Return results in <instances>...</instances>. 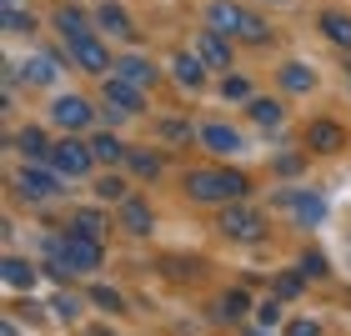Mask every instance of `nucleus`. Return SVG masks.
I'll use <instances>...</instances> for the list:
<instances>
[{
  "label": "nucleus",
  "mask_w": 351,
  "mask_h": 336,
  "mask_svg": "<svg viewBox=\"0 0 351 336\" xmlns=\"http://www.w3.org/2000/svg\"><path fill=\"white\" fill-rule=\"evenodd\" d=\"M246 176L241 171H191L186 176V196L201 201V206H231L246 196Z\"/></svg>",
  "instance_id": "f257e3e1"
},
{
  "label": "nucleus",
  "mask_w": 351,
  "mask_h": 336,
  "mask_svg": "<svg viewBox=\"0 0 351 336\" xmlns=\"http://www.w3.org/2000/svg\"><path fill=\"white\" fill-rule=\"evenodd\" d=\"M206 21H211V30H221V36H231V40H251V45L271 40V25L261 15H251L246 5H231V0H211Z\"/></svg>",
  "instance_id": "f03ea898"
},
{
  "label": "nucleus",
  "mask_w": 351,
  "mask_h": 336,
  "mask_svg": "<svg viewBox=\"0 0 351 336\" xmlns=\"http://www.w3.org/2000/svg\"><path fill=\"white\" fill-rule=\"evenodd\" d=\"M221 236L256 246V241H266V216H261V211H251L246 201H231L226 211H221Z\"/></svg>",
  "instance_id": "7ed1b4c3"
},
{
  "label": "nucleus",
  "mask_w": 351,
  "mask_h": 336,
  "mask_svg": "<svg viewBox=\"0 0 351 336\" xmlns=\"http://www.w3.org/2000/svg\"><path fill=\"white\" fill-rule=\"evenodd\" d=\"M15 196H21V201H56L60 196V171L56 166L45 171L40 161L21 166V171H15Z\"/></svg>",
  "instance_id": "20e7f679"
},
{
  "label": "nucleus",
  "mask_w": 351,
  "mask_h": 336,
  "mask_svg": "<svg viewBox=\"0 0 351 336\" xmlns=\"http://www.w3.org/2000/svg\"><path fill=\"white\" fill-rule=\"evenodd\" d=\"M276 206L291 221H301V226H316V221L326 216V201H322V191H281Z\"/></svg>",
  "instance_id": "39448f33"
},
{
  "label": "nucleus",
  "mask_w": 351,
  "mask_h": 336,
  "mask_svg": "<svg viewBox=\"0 0 351 336\" xmlns=\"http://www.w3.org/2000/svg\"><path fill=\"white\" fill-rule=\"evenodd\" d=\"M90 161H95V151L86 146V141H60V146L51 151V161H45V166H56L60 176H90Z\"/></svg>",
  "instance_id": "423d86ee"
},
{
  "label": "nucleus",
  "mask_w": 351,
  "mask_h": 336,
  "mask_svg": "<svg viewBox=\"0 0 351 336\" xmlns=\"http://www.w3.org/2000/svg\"><path fill=\"white\" fill-rule=\"evenodd\" d=\"M66 51H71V60H75V66H81V71H90V75L110 71V51H106V40H95V36H81V40H71Z\"/></svg>",
  "instance_id": "0eeeda50"
},
{
  "label": "nucleus",
  "mask_w": 351,
  "mask_h": 336,
  "mask_svg": "<svg viewBox=\"0 0 351 336\" xmlns=\"http://www.w3.org/2000/svg\"><path fill=\"white\" fill-rule=\"evenodd\" d=\"M191 51H196L211 71H226V66H231V36H221V30H211V25L196 36V45H191Z\"/></svg>",
  "instance_id": "6e6552de"
},
{
  "label": "nucleus",
  "mask_w": 351,
  "mask_h": 336,
  "mask_svg": "<svg viewBox=\"0 0 351 336\" xmlns=\"http://www.w3.org/2000/svg\"><path fill=\"white\" fill-rule=\"evenodd\" d=\"M51 116H56L60 131H71V136H75V131H86V125L95 121V110H90V101H81V95H60Z\"/></svg>",
  "instance_id": "1a4fd4ad"
},
{
  "label": "nucleus",
  "mask_w": 351,
  "mask_h": 336,
  "mask_svg": "<svg viewBox=\"0 0 351 336\" xmlns=\"http://www.w3.org/2000/svg\"><path fill=\"white\" fill-rule=\"evenodd\" d=\"M106 106H110V110H121V116H141V110H146V91L110 75V81H106Z\"/></svg>",
  "instance_id": "9d476101"
},
{
  "label": "nucleus",
  "mask_w": 351,
  "mask_h": 336,
  "mask_svg": "<svg viewBox=\"0 0 351 336\" xmlns=\"http://www.w3.org/2000/svg\"><path fill=\"white\" fill-rule=\"evenodd\" d=\"M206 71H211V66H206L196 51H176L171 56V75H176V86H181V91H201L206 86Z\"/></svg>",
  "instance_id": "9b49d317"
},
{
  "label": "nucleus",
  "mask_w": 351,
  "mask_h": 336,
  "mask_svg": "<svg viewBox=\"0 0 351 336\" xmlns=\"http://www.w3.org/2000/svg\"><path fill=\"white\" fill-rule=\"evenodd\" d=\"M201 146H211L216 156H236V151H241V136H236L226 121H206L201 125Z\"/></svg>",
  "instance_id": "f8f14e48"
},
{
  "label": "nucleus",
  "mask_w": 351,
  "mask_h": 336,
  "mask_svg": "<svg viewBox=\"0 0 351 336\" xmlns=\"http://www.w3.org/2000/svg\"><path fill=\"white\" fill-rule=\"evenodd\" d=\"M110 75H116V81H131V86H141V91H146V86H156V66H151L146 56H121Z\"/></svg>",
  "instance_id": "ddd939ff"
},
{
  "label": "nucleus",
  "mask_w": 351,
  "mask_h": 336,
  "mask_svg": "<svg viewBox=\"0 0 351 336\" xmlns=\"http://www.w3.org/2000/svg\"><path fill=\"white\" fill-rule=\"evenodd\" d=\"M306 146H311V151H322V156H331V151H341V146H346V131H341L337 121H311Z\"/></svg>",
  "instance_id": "4468645a"
},
{
  "label": "nucleus",
  "mask_w": 351,
  "mask_h": 336,
  "mask_svg": "<svg viewBox=\"0 0 351 336\" xmlns=\"http://www.w3.org/2000/svg\"><path fill=\"white\" fill-rule=\"evenodd\" d=\"M21 75H25L30 86H51V81H60V60H56L51 51H36V56L21 66Z\"/></svg>",
  "instance_id": "2eb2a0df"
},
{
  "label": "nucleus",
  "mask_w": 351,
  "mask_h": 336,
  "mask_svg": "<svg viewBox=\"0 0 351 336\" xmlns=\"http://www.w3.org/2000/svg\"><path fill=\"white\" fill-rule=\"evenodd\" d=\"M56 30H60V40H81V36H90V15L86 10H75V5H60L56 10Z\"/></svg>",
  "instance_id": "dca6fc26"
},
{
  "label": "nucleus",
  "mask_w": 351,
  "mask_h": 336,
  "mask_svg": "<svg viewBox=\"0 0 351 336\" xmlns=\"http://www.w3.org/2000/svg\"><path fill=\"white\" fill-rule=\"evenodd\" d=\"M0 276H5V286H10V291H30V286L40 281V271L30 266V261H21V256H5V266H0Z\"/></svg>",
  "instance_id": "f3484780"
},
{
  "label": "nucleus",
  "mask_w": 351,
  "mask_h": 336,
  "mask_svg": "<svg viewBox=\"0 0 351 336\" xmlns=\"http://www.w3.org/2000/svg\"><path fill=\"white\" fill-rule=\"evenodd\" d=\"M121 221H125V231H136V236H146V231L156 226L151 206L141 201V196H125V201H121Z\"/></svg>",
  "instance_id": "a211bd4d"
},
{
  "label": "nucleus",
  "mask_w": 351,
  "mask_h": 336,
  "mask_svg": "<svg viewBox=\"0 0 351 336\" xmlns=\"http://www.w3.org/2000/svg\"><path fill=\"white\" fill-rule=\"evenodd\" d=\"M322 36L337 45V51H351V15H341V10H326L322 15Z\"/></svg>",
  "instance_id": "6ab92c4d"
},
{
  "label": "nucleus",
  "mask_w": 351,
  "mask_h": 336,
  "mask_svg": "<svg viewBox=\"0 0 351 336\" xmlns=\"http://www.w3.org/2000/svg\"><path fill=\"white\" fill-rule=\"evenodd\" d=\"M276 81H281L286 91H291V95H306V91L316 86V71H311V66H301V60H291V66H281Z\"/></svg>",
  "instance_id": "aec40b11"
},
{
  "label": "nucleus",
  "mask_w": 351,
  "mask_h": 336,
  "mask_svg": "<svg viewBox=\"0 0 351 336\" xmlns=\"http://www.w3.org/2000/svg\"><path fill=\"white\" fill-rule=\"evenodd\" d=\"M15 146H21L30 161H51V151H56L51 141H45V131H36V125H25V131L15 136Z\"/></svg>",
  "instance_id": "412c9836"
},
{
  "label": "nucleus",
  "mask_w": 351,
  "mask_h": 336,
  "mask_svg": "<svg viewBox=\"0 0 351 336\" xmlns=\"http://www.w3.org/2000/svg\"><path fill=\"white\" fill-rule=\"evenodd\" d=\"M125 171H131V176H141V181H151V176H161V156H156V151H146V146H136L131 156H125Z\"/></svg>",
  "instance_id": "4be33fe9"
},
{
  "label": "nucleus",
  "mask_w": 351,
  "mask_h": 336,
  "mask_svg": "<svg viewBox=\"0 0 351 336\" xmlns=\"http://www.w3.org/2000/svg\"><path fill=\"white\" fill-rule=\"evenodd\" d=\"M246 116H251V121H256V125H261V131H271V125H281V121H286L276 101H256V95H251V101H246Z\"/></svg>",
  "instance_id": "5701e85b"
},
{
  "label": "nucleus",
  "mask_w": 351,
  "mask_h": 336,
  "mask_svg": "<svg viewBox=\"0 0 351 336\" xmlns=\"http://www.w3.org/2000/svg\"><path fill=\"white\" fill-rule=\"evenodd\" d=\"M90 151H95V161H110V166L131 156V146H121L116 136H95V141H90Z\"/></svg>",
  "instance_id": "b1692460"
},
{
  "label": "nucleus",
  "mask_w": 351,
  "mask_h": 336,
  "mask_svg": "<svg viewBox=\"0 0 351 336\" xmlns=\"http://www.w3.org/2000/svg\"><path fill=\"white\" fill-rule=\"evenodd\" d=\"M246 311H251V291H241V286H236V291H226V296H221V316H231V322H241Z\"/></svg>",
  "instance_id": "393cba45"
},
{
  "label": "nucleus",
  "mask_w": 351,
  "mask_h": 336,
  "mask_svg": "<svg viewBox=\"0 0 351 336\" xmlns=\"http://www.w3.org/2000/svg\"><path fill=\"white\" fill-rule=\"evenodd\" d=\"M0 25L10 36H36V15H25V10H0Z\"/></svg>",
  "instance_id": "a878e982"
},
{
  "label": "nucleus",
  "mask_w": 351,
  "mask_h": 336,
  "mask_svg": "<svg viewBox=\"0 0 351 336\" xmlns=\"http://www.w3.org/2000/svg\"><path fill=\"white\" fill-rule=\"evenodd\" d=\"M51 311L60 316V322H81V311H86V301H81V296H71V291H60V296L51 301Z\"/></svg>",
  "instance_id": "bb28decb"
},
{
  "label": "nucleus",
  "mask_w": 351,
  "mask_h": 336,
  "mask_svg": "<svg viewBox=\"0 0 351 336\" xmlns=\"http://www.w3.org/2000/svg\"><path fill=\"white\" fill-rule=\"evenodd\" d=\"M301 291H306V271H286V276H276V296L281 301H296Z\"/></svg>",
  "instance_id": "cd10ccee"
},
{
  "label": "nucleus",
  "mask_w": 351,
  "mask_h": 336,
  "mask_svg": "<svg viewBox=\"0 0 351 336\" xmlns=\"http://www.w3.org/2000/svg\"><path fill=\"white\" fill-rule=\"evenodd\" d=\"M71 231H86V236H95V241H101V236H106V216H101V211H75Z\"/></svg>",
  "instance_id": "c85d7f7f"
},
{
  "label": "nucleus",
  "mask_w": 351,
  "mask_h": 336,
  "mask_svg": "<svg viewBox=\"0 0 351 336\" xmlns=\"http://www.w3.org/2000/svg\"><path fill=\"white\" fill-rule=\"evenodd\" d=\"M101 25H106V30H116V36H125V40L136 36V30H131V21H125V10H121V5H101Z\"/></svg>",
  "instance_id": "c756f323"
},
{
  "label": "nucleus",
  "mask_w": 351,
  "mask_h": 336,
  "mask_svg": "<svg viewBox=\"0 0 351 336\" xmlns=\"http://www.w3.org/2000/svg\"><path fill=\"white\" fill-rule=\"evenodd\" d=\"M90 301L101 311H110V316H121L125 311V301H121V291H110V286H90Z\"/></svg>",
  "instance_id": "7c9ffc66"
},
{
  "label": "nucleus",
  "mask_w": 351,
  "mask_h": 336,
  "mask_svg": "<svg viewBox=\"0 0 351 336\" xmlns=\"http://www.w3.org/2000/svg\"><path fill=\"white\" fill-rule=\"evenodd\" d=\"M95 196L101 201H125V181L121 176H101V181H95Z\"/></svg>",
  "instance_id": "2f4dec72"
},
{
  "label": "nucleus",
  "mask_w": 351,
  "mask_h": 336,
  "mask_svg": "<svg viewBox=\"0 0 351 336\" xmlns=\"http://www.w3.org/2000/svg\"><path fill=\"white\" fill-rule=\"evenodd\" d=\"M221 95H226V101H251V81H246V75H226Z\"/></svg>",
  "instance_id": "473e14b6"
},
{
  "label": "nucleus",
  "mask_w": 351,
  "mask_h": 336,
  "mask_svg": "<svg viewBox=\"0 0 351 336\" xmlns=\"http://www.w3.org/2000/svg\"><path fill=\"white\" fill-rule=\"evenodd\" d=\"M161 136L166 141H191V136H196V125H186L181 116H171V121H161Z\"/></svg>",
  "instance_id": "72a5a7b5"
},
{
  "label": "nucleus",
  "mask_w": 351,
  "mask_h": 336,
  "mask_svg": "<svg viewBox=\"0 0 351 336\" xmlns=\"http://www.w3.org/2000/svg\"><path fill=\"white\" fill-rule=\"evenodd\" d=\"M256 322H261V326H276V322H281V296L261 301V307H256Z\"/></svg>",
  "instance_id": "f704fd0d"
},
{
  "label": "nucleus",
  "mask_w": 351,
  "mask_h": 336,
  "mask_svg": "<svg viewBox=\"0 0 351 336\" xmlns=\"http://www.w3.org/2000/svg\"><path fill=\"white\" fill-rule=\"evenodd\" d=\"M301 271H306V276H326V256L322 251H306V256H301Z\"/></svg>",
  "instance_id": "c9c22d12"
},
{
  "label": "nucleus",
  "mask_w": 351,
  "mask_h": 336,
  "mask_svg": "<svg viewBox=\"0 0 351 336\" xmlns=\"http://www.w3.org/2000/svg\"><path fill=\"white\" fill-rule=\"evenodd\" d=\"M286 336H322V322H291Z\"/></svg>",
  "instance_id": "e433bc0d"
},
{
  "label": "nucleus",
  "mask_w": 351,
  "mask_h": 336,
  "mask_svg": "<svg viewBox=\"0 0 351 336\" xmlns=\"http://www.w3.org/2000/svg\"><path fill=\"white\" fill-rule=\"evenodd\" d=\"M301 166H306V161H301V156H281V161H276V171H281V176H296Z\"/></svg>",
  "instance_id": "4c0bfd02"
},
{
  "label": "nucleus",
  "mask_w": 351,
  "mask_h": 336,
  "mask_svg": "<svg viewBox=\"0 0 351 336\" xmlns=\"http://www.w3.org/2000/svg\"><path fill=\"white\" fill-rule=\"evenodd\" d=\"M25 5V0H0V10H21Z\"/></svg>",
  "instance_id": "58836bf2"
},
{
  "label": "nucleus",
  "mask_w": 351,
  "mask_h": 336,
  "mask_svg": "<svg viewBox=\"0 0 351 336\" xmlns=\"http://www.w3.org/2000/svg\"><path fill=\"white\" fill-rule=\"evenodd\" d=\"M0 336H21V331H15V322H5V326H0Z\"/></svg>",
  "instance_id": "ea45409f"
}]
</instances>
